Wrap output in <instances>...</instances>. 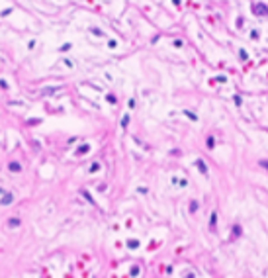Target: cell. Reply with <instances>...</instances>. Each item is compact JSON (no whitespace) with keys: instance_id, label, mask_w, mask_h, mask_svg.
Returning a JSON list of instances; mask_svg holds the SVG:
<instances>
[{"instance_id":"4","label":"cell","mask_w":268,"mask_h":278,"mask_svg":"<svg viewBox=\"0 0 268 278\" xmlns=\"http://www.w3.org/2000/svg\"><path fill=\"white\" fill-rule=\"evenodd\" d=\"M10 202H12V196H10V194H6L4 198H2V204H4V206H8Z\"/></svg>"},{"instance_id":"2","label":"cell","mask_w":268,"mask_h":278,"mask_svg":"<svg viewBox=\"0 0 268 278\" xmlns=\"http://www.w3.org/2000/svg\"><path fill=\"white\" fill-rule=\"evenodd\" d=\"M196 165H198V168H200V170H202L203 175H206V172H208V167H206V163H203V161H196Z\"/></svg>"},{"instance_id":"6","label":"cell","mask_w":268,"mask_h":278,"mask_svg":"<svg viewBox=\"0 0 268 278\" xmlns=\"http://www.w3.org/2000/svg\"><path fill=\"white\" fill-rule=\"evenodd\" d=\"M239 235H241V227L235 225V227H233V237H239Z\"/></svg>"},{"instance_id":"3","label":"cell","mask_w":268,"mask_h":278,"mask_svg":"<svg viewBox=\"0 0 268 278\" xmlns=\"http://www.w3.org/2000/svg\"><path fill=\"white\" fill-rule=\"evenodd\" d=\"M10 170H12V172H20L22 167L18 165V163H10Z\"/></svg>"},{"instance_id":"10","label":"cell","mask_w":268,"mask_h":278,"mask_svg":"<svg viewBox=\"0 0 268 278\" xmlns=\"http://www.w3.org/2000/svg\"><path fill=\"white\" fill-rule=\"evenodd\" d=\"M137 245H139L137 241H129V247H131V249H135V247H137Z\"/></svg>"},{"instance_id":"11","label":"cell","mask_w":268,"mask_h":278,"mask_svg":"<svg viewBox=\"0 0 268 278\" xmlns=\"http://www.w3.org/2000/svg\"><path fill=\"white\" fill-rule=\"evenodd\" d=\"M127 122H129V118L125 116V118H123V120H121V125H123V127H125V125H127Z\"/></svg>"},{"instance_id":"9","label":"cell","mask_w":268,"mask_h":278,"mask_svg":"<svg viewBox=\"0 0 268 278\" xmlns=\"http://www.w3.org/2000/svg\"><path fill=\"white\" fill-rule=\"evenodd\" d=\"M215 220H217V213H211V227L215 225Z\"/></svg>"},{"instance_id":"1","label":"cell","mask_w":268,"mask_h":278,"mask_svg":"<svg viewBox=\"0 0 268 278\" xmlns=\"http://www.w3.org/2000/svg\"><path fill=\"white\" fill-rule=\"evenodd\" d=\"M253 12H255L256 16H268V6L262 4V2H256L255 6H253Z\"/></svg>"},{"instance_id":"8","label":"cell","mask_w":268,"mask_h":278,"mask_svg":"<svg viewBox=\"0 0 268 278\" xmlns=\"http://www.w3.org/2000/svg\"><path fill=\"white\" fill-rule=\"evenodd\" d=\"M213 145H215V141H213V137H208V147L211 149V147H213Z\"/></svg>"},{"instance_id":"5","label":"cell","mask_w":268,"mask_h":278,"mask_svg":"<svg viewBox=\"0 0 268 278\" xmlns=\"http://www.w3.org/2000/svg\"><path fill=\"white\" fill-rule=\"evenodd\" d=\"M8 225H10V227H18V225H20V220H18V217H16V220H10V221H8Z\"/></svg>"},{"instance_id":"7","label":"cell","mask_w":268,"mask_h":278,"mask_svg":"<svg viewBox=\"0 0 268 278\" xmlns=\"http://www.w3.org/2000/svg\"><path fill=\"white\" fill-rule=\"evenodd\" d=\"M88 149H90V147H88V145H82V147H80L79 151H76V155H82V153H86Z\"/></svg>"}]
</instances>
